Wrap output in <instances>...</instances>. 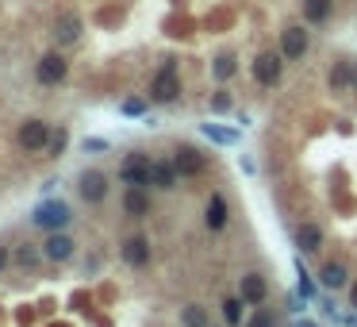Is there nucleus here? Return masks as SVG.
Instances as JSON below:
<instances>
[{
  "instance_id": "1",
  "label": "nucleus",
  "mask_w": 357,
  "mask_h": 327,
  "mask_svg": "<svg viewBox=\"0 0 357 327\" xmlns=\"http://www.w3.org/2000/svg\"><path fill=\"white\" fill-rule=\"evenodd\" d=\"M50 139H54V131H50V124H42V119H27V124L19 127V135H16V143L24 146V151H31V154L46 151Z\"/></svg>"
},
{
  "instance_id": "2",
  "label": "nucleus",
  "mask_w": 357,
  "mask_h": 327,
  "mask_svg": "<svg viewBox=\"0 0 357 327\" xmlns=\"http://www.w3.org/2000/svg\"><path fill=\"white\" fill-rule=\"evenodd\" d=\"M150 97H154L158 104H173L177 97H181V81H177V62H173V58H169L166 69L154 77V89H150Z\"/></svg>"
},
{
  "instance_id": "3",
  "label": "nucleus",
  "mask_w": 357,
  "mask_h": 327,
  "mask_svg": "<svg viewBox=\"0 0 357 327\" xmlns=\"http://www.w3.org/2000/svg\"><path fill=\"white\" fill-rule=\"evenodd\" d=\"M69 219H73V216H69V208L62 201H42L39 208H35V224L46 227V231H62Z\"/></svg>"
},
{
  "instance_id": "4",
  "label": "nucleus",
  "mask_w": 357,
  "mask_h": 327,
  "mask_svg": "<svg viewBox=\"0 0 357 327\" xmlns=\"http://www.w3.org/2000/svg\"><path fill=\"white\" fill-rule=\"evenodd\" d=\"M77 193H81V201L100 204L108 196V177L100 174V169H85V174L77 177Z\"/></svg>"
},
{
  "instance_id": "5",
  "label": "nucleus",
  "mask_w": 357,
  "mask_h": 327,
  "mask_svg": "<svg viewBox=\"0 0 357 327\" xmlns=\"http://www.w3.org/2000/svg\"><path fill=\"white\" fill-rule=\"evenodd\" d=\"M119 177H123V185H150V177H154V162H150L146 154H131V158L119 166Z\"/></svg>"
},
{
  "instance_id": "6",
  "label": "nucleus",
  "mask_w": 357,
  "mask_h": 327,
  "mask_svg": "<svg viewBox=\"0 0 357 327\" xmlns=\"http://www.w3.org/2000/svg\"><path fill=\"white\" fill-rule=\"evenodd\" d=\"M35 74H39L42 85H62V81H66V74H69V66H66L62 54H42L39 66H35Z\"/></svg>"
},
{
  "instance_id": "7",
  "label": "nucleus",
  "mask_w": 357,
  "mask_h": 327,
  "mask_svg": "<svg viewBox=\"0 0 357 327\" xmlns=\"http://www.w3.org/2000/svg\"><path fill=\"white\" fill-rule=\"evenodd\" d=\"M284 54H273V51H265V54H258V62H254V81L258 85H277L281 81V66H284Z\"/></svg>"
},
{
  "instance_id": "8",
  "label": "nucleus",
  "mask_w": 357,
  "mask_h": 327,
  "mask_svg": "<svg viewBox=\"0 0 357 327\" xmlns=\"http://www.w3.org/2000/svg\"><path fill=\"white\" fill-rule=\"evenodd\" d=\"M281 54H284L288 62L304 58V54H308V31H304V27H284V35H281Z\"/></svg>"
},
{
  "instance_id": "9",
  "label": "nucleus",
  "mask_w": 357,
  "mask_h": 327,
  "mask_svg": "<svg viewBox=\"0 0 357 327\" xmlns=\"http://www.w3.org/2000/svg\"><path fill=\"white\" fill-rule=\"evenodd\" d=\"M296 246L304 254H319V246H323V231H319V224H299L296 227Z\"/></svg>"
},
{
  "instance_id": "10",
  "label": "nucleus",
  "mask_w": 357,
  "mask_h": 327,
  "mask_svg": "<svg viewBox=\"0 0 357 327\" xmlns=\"http://www.w3.org/2000/svg\"><path fill=\"white\" fill-rule=\"evenodd\" d=\"M42 254H46L50 262H66L69 254H73V239H66V235H50L46 243H42Z\"/></svg>"
},
{
  "instance_id": "11",
  "label": "nucleus",
  "mask_w": 357,
  "mask_h": 327,
  "mask_svg": "<svg viewBox=\"0 0 357 327\" xmlns=\"http://www.w3.org/2000/svg\"><path fill=\"white\" fill-rule=\"evenodd\" d=\"M265 293H269L265 277H258V274H246V277H242V301L261 304V301H265Z\"/></svg>"
},
{
  "instance_id": "12",
  "label": "nucleus",
  "mask_w": 357,
  "mask_h": 327,
  "mask_svg": "<svg viewBox=\"0 0 357 327\" xmlns=\"http://www.w3.org/2000/svg\"><path fill=\"white\" fill-rule=\"evenodd\" d=\"M173 162H177V169H181V177H192V174L204 169V158H200V151H192V146H181V151L173 154Z\"/></svg>"
},
{
  "instance_id": "13",
  "label": "nucleus",
  "mask_w": 357,
  "mask_h": 327,
  "mask_svg": "<svg viewBox=\"0 0 357 327\" xmlns=\"http://www.w3.org/2000/svg\"><path fill=\"white\" fill-rule=\"evenodd\" d=\"M177 177H181L177 162H154V177H150V185H158V189H173Z\"/></svg>"
},
{
  "instance_id": "14",
  "label": "nucleus",
  "mask_w": 357,
  "mask_h": 327,
  "mask_svg": "<svg viewBox=\"0 0 357 327\" xmlns=\"http://www.w3.org/2000/svg\"><path fill=\"white\" fill-rule=\"evenodd\" d=\"M319 281H323L326 289H342L349 281V269L342 266V262H326V266L319 269Z\"/></svg>"
},
{
  "instance_id": "15",
  "label": "nucleus",
  "mask_w": 357,
  "mask_h": 327,
  "mask_svg": "<svg viewBox=\"0 0 357 327\" xmlns=\"http://www.w3.org/2000/svg\"><path fill=\"white\" fill-rule=\"evenodd\" d=\"M54 35H58V42H77L81 39V19L77 16H58V24H54Z\"/></svg>"
},
{
  "instance_id": "16",
  "label": "nucleus",
  "mask_w": 357,
  "mask_h": 327,
  "mask_svg": "<svg viewBox=\"0 0 357 327\" xmlns=\"http://www.w3.org/2000/svg\"><path fill=\"white\" fill-rule=\"evenodd\" d=\"M208 227L211 231H223L227 227V201L223 196H211L208 201Z\"/></svg>"
},
{
  "instance_id": "17",
  "label": "nucleus",
  "mask_w": 357,
  "mask_h": 327,
  "mask_svg": "<svg viewBox=\"0 0 357 327\" xmlns=\"http://www.w3.org/2000/svg\"><path fill=\"white\" fill-rule=\"evenodd\" d=\"M123 258L131 262V266H146V258H150L146 239H127V243H123Z\"/></svg>"
},
{
  "instance_id": "18",
  "label": "nucleus",
  "mask_w": 357,
  "mask_h": 327,
  "mask_svg": "<svg viewBox=\"0 0 357 327\" xmlns=\"http://www.w3.org/2000/svg\"><path fill=\"white\" fill-rule=\"evenodd\" d=\"M123 208L131 212V216H142V212L150 208L146 193H142V185H131V189H127V196H123Z\"/></svg>"
},
{
  "instance_id": "19",
  "label": "nucleus",
  "mask_w": 357,
  "mask_h": 327,
  "mask_svg": "<svg viewBox=\"0 0 357 327\" xmlns=\"http://www.w3.org/2000/svg\"><path fill=\"white\" fill-rule=\"evenodd\" d=\"M331 16V0H304V19L308 24H323Z\"/></svg>"
},
{
  "instance_id": "20",
  "label": "nucleus",
  "mask_w": 357,
  "mask_h": 327,
  "mask_svg": "<svg viewBox=\"0 0 357 327\" xmlns=\"http://www.w3.org/2000/svg\"><path fill=\"white\" fill-rule=\"evenodd\" d=\"M204 135L216 139V143H238V131H227V127H216V124H204Z\"/></svg>"
},
{
  "instance_id": "21",
  "label": "nucleus",
  "mask_w": 357,
  "mask_h": 327,
  "mask_svg": "<svg viewBox=\"0 0 357 327\" xmlns=\"http://www.w3.org/2000/svg\"><path fill=\"white\" fill-rule=\"evenodd\" d=\"M346 85H349V58H342L331 74V89H346Z\"/></svg>"
},
{
  "instance_id": "22",
  "label": "nucleus",
  "mask_w": 357,
  "mask_h": 327,
  "mask_svg": "<svg viewBox=\"0 0 357 327\" xmlns=\"http://www.w3.org/2000/svg\"><path fill=\"white\" fill-rule=\"evenodd\" d=\"M46 158H62V151H66V131H54V139H50V146H46Z\"/></svg>"
},
{
  "instance_id": "23",
  "label": "nucleus",
  "mask_w": 357,
  "mask_h": 327,
  "mask_svg": "<svg viewBox=\"0 0 357 327\" xmlns=\"http://www.w3.org/2000/svg\"><path fill=\"white\" fill-rule=\"evenodd\" d=\"M184 327H208L204 308H189V312H184Z\"/></svg>"
},
{
  "instance_id": "24",
  "label": "nucleus",
  "mask_w": 357,
  "mask_h": 327,
  "mask_svg": "<svg viewBox=\"0 0 357 327\" xmlns=\"http://www.w3.org/2000/svg\"><path fill=\"white\" fill-rule=\"evenodd\" d=\"M223 316H227V324H238L242 319V301H223Z\"/></svg>"
},
{
  "instance_id": "25",
  "label": "nucleus",
  "mask_w": 357,
  "mask_h": 327,
  "mask_svg": "<svg viewBox=\"0 0 357 327\" xmlns=\"http://www.w3.org/2000/svg\"><path fill=\"white\" fill-rule=\"evenodd\" d=\"M231 74H234V58H231V54L216 58V77H231Z\"/></svg>"
},
{
  "instance_id": "26",
  "label": "nucleus",
  "mask_w": 357,
  "mask_h": 327,
  "mask_svg": "<svg viewBox=\"0 0 357 327\" xmlns=\"http://www.w3.org/2000/svg\"><path fill=\"white\" fill-rule=\"evenodd\" d=\"M273 324H277V319H273V312H269V308H261L258 316L250 319V327H273Z\"/></svg>"
},
{
  "instance_id": "27",
  "label": "nucleus",
  "mask_w": 357,
  "mask_h": 327,
  "mask_svg": "<svg viewBox=\"0 0 357 327\" xmlns=\"http://www.w3.org/2000/svg\"><path fill=\"white\" fill-rule=\"evenodd\" d=\"M35 258H39V254H35V251H31V246H27V243H24V246H19V251H16V262H19V266H31Z\"/></svg>"
},
{
  "instance_id": "28",
  "label": "nucleus",
  "mask_w": 357,
  "mask_h": 327,
  "mask_svg": "<svg viewBox=\"0 0 357 327\" xmlns=\"http://www.w3.org/2000/svg\"><path fill=\"white\" fill-rule=\"evenodd\" d=\"M211 108H216V112H227V108H231V97H227V92H216V97H211Z\"/></svg>"
},
{
  "instance_id": "29",
  "label": "nucleus",
  "mask_w": 357,
  "mask_h": 327,
  "mask_svg": "<svg viewBox=\"0 0 357 327\" xmlns=\"http://www.w3.org/2000/svg\"><path fill=\"white\" fill-rule=\"evenodd\" d=\"M142 108H146L142 101H123V112H127V116H142Z\"/></svg>"
},
{
  "instance_id": "30",
  "label": "nucleus",
  "mask_w": 357,
  "mask_h": 327,
  "mask_svg": "<svg viewBox=\"0 0 357 327\" xmlns=\"http://www.w3.org/2000/svg\"><path fill=\"white\" fill-rule=\"evenodd\" d=\"M85 151H108V143L104 139H85Z\"/></svg>"
},
{
  "instance_id": "31",
  "label": "nucleus",
  "mask_w": 357,
  "mask_h": 327,
  "mask_svg": "<svg viewBox=\"0 0 357 327\" xmlns=\"http://www.w3.org/2000/svg\"><path fill=\"white\" fill-rule=\"evenodd\" d=\"M349 89L357 92V58H349Z\"/></svg>"
},
{
  "instance_id": "32",
  "label": "nucleus",
  "mask_w": 357,
  "mask_h": 327,
  "mask_svg": "<svg viewBox=\"0 0 357 327\" xmlns=\"http://www.w3.org/2000/svg\"><path fill=\"white\" fill-rule=\"evenodd\" d=\"M8 262H12V254H8V251H4V246H0V269L8 266Z\"/></svg>"
},
{
  "instance_id": "33",
  "label": "nucleus",
  "mask_w": 357,
  "mask_h": 327,
  "mask_svg": "<svg viewBox=\"0 0 357 327\" xmlns=\"http://www.w3.org/2000/svg\"><path fill=\"white\" fill-rule=\"evenodd\" d=\"M349 304H354V308H357V281H354V285H349Z\"/></svg>"
}]
</instances>
